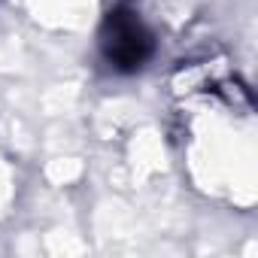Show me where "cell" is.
Instances as JSON below:
<instances>
[{
  "mask_svg": "<svg viewBox=\"0 0 258 258\" xmlns=\"http://www.w3.org/2000/svg\"><path fill=\"white\" fill-rule=\"evenodd\" d=\"M100 52H103V58H106V64L112 70H118V73H137L152 58L155 40H152L149 28L143 25V19L137 16V10L118 4L103 19Z\"/></svg>",
  "mask_w": 258,
  "mask_h": 258,
  "instance_id": "1",
  "label": "cell"
}]
</instances>
